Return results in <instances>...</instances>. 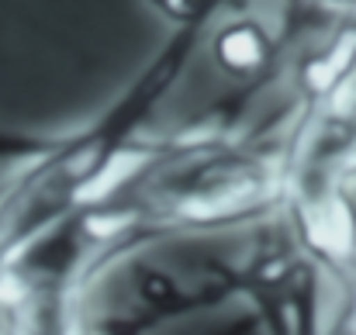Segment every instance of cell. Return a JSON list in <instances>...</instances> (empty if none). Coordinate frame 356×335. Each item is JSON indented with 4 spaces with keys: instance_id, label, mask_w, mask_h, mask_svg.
<instances>
[{
    "instance_id": "1",
    "label": "cell",
    "mask_w": 356,
    "mask_h": 335,
    "mask_svg": "<svg viewBox=\"0 0 356 335\" xmlns=\"http://www.w3.org/2000/svg\"><path fill=\"white\" fill-rule=\"evenodd\" d=\"M208 52L215 66L242 87H256L280 63V38L242 7H229L208 31Z\"/></svg>"
},
{
    "instance_id": "2",
    "label": "cell",
    "mask_w": 356,
    "mask_h": 335,
    "mask_svg": "<svg viewBox=\"0 0 356 335\" xmlns=\"http://www.w3.org/2000/svg\"><path fill=\"white\" fill-rule=\"evenodd\" d=\"M52 138L56 135H24V131H3L0 128V159H7L14 166H24L35 156H42L52 145Z\"/></svg>"
}]
</instances>
